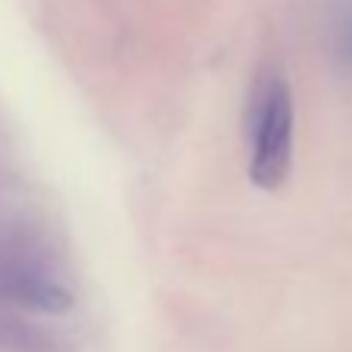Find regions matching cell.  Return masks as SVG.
Segmentation results:
<instances>
[{
	"instance_id": "cell-2",
	"label": "cell",
	"mask_w": 352,
	"mask_h": 352,
	"mask_svg": "<svg viewBox=\"0 0 352 352\" xmlns=\"http://www.w3.org/2000/svg\"><path fill=\"white\" fill-rule=\"evenodd\" d=\"M0 290L13 299L16 306L32 312L60 315L75 306V284L66 265L54 259L44 246L19 250L7 265L0 268Z\"/></svg>"
},
{
	"instance_id": "cell-1",
	"label": "cell",
	"mask_w": 352,
	"mask_h": 352,
	"mask_svg": "<svg viewBox=\"0 0 352 352\" xmlns=\"http://www.w3.org/2000/svg\"><path fill=\"white\" fill-rule=\"evenodd\" d=\"M296 107L287 75L278 66L259 72L246 109V153L250 181L262 190H278L293 168Z\"/></svg>"
},
{
	"instance_id": "cell-3",
	"label": "cell",
	"mask_w": 352,
	"mask_h": 352,
	"mask_svg": "<svg viewBox=\"0 0 352 352\" xmlns=\"http://www.w3.org/2000/svg\"><path fill=\"white\" fill-rule=\"evenodd\" d=\"M333 56L352 69V7L333 19Z\"/></svg>"
}]
</instances>
